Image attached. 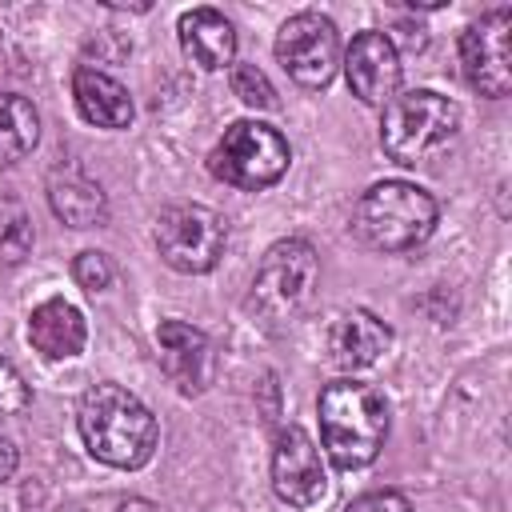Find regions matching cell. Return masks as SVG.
I'll use <instances>...</instances> for the list:
<instances>
[{
	"instance_id": "5bb4252c",
	"label": "cell",
	"mask_w": 512,
	"mask_h": 512,
	"mask_svg": "<svg viewBox=\"0 0 512 512\" xmlns=\"http://www.w3.org/2000/svg\"><path fill=\"white\" fill-rule=\"evenodd\" d=\"M176 36H180L184 56L192 64L208 68V72L232 64V56H236V28L216 8H192V12H184L180 24H176Z\"/></svg>"
},
{
	"instance_id": "d4e9b609",
	"label": "cell",
	"mask_w": 512,
	"mask_h": 512,
	"mask_svg": "<svg viewBox=\"0 0 512 512\" xmlns=\"http://www.w3.org/2000/svg\"><path fill=\"white\" fill-rule=\"evenodd\" d=\"M116 512H160V508H156L152 500H140V496H132V500H124Z\"/></svg>"
},
{
	"instance_id": "30bf717a",
	"label": "cell",
	"mask_w": 512,
	"mask_h": 512,
	"mask_svg": "<svg viewBox=\"0 0 512 512\" xmlns=\"http://www.w3.org/2000/svg\"><path fill=\"white\" fill-rule=\"evenodd\" d=\"M272 488L292 508H312L328 492V472L320 460V448L300 424H288L276 432L272 444Z\"/></svg>"
},
{
	"instance_id": "9c48e42d",
	"label": "cell",
	"mask_w": 512,
	"mask_h": 512,
	"mask_svg": "<svg viewBox=\"0 0 512 512\" xmlns=\"http://www.w3.org/2000/svg\"><path fill=\"white\" fill-rule=\"evenodd\" d=\"M460 68L464 80L500 100L512 88V8H492L460 32Z\"/></svg>"
},
{
	"instance_id": "44dd1931",
	"label": "cell",
	"mask_w": 512,
	"mask_h": 512,
	"mask_svg": "<svg viewBox=\"0 0 512 512\" xmlns=\"http://www.w3.org/2000/svg\"><path fill=\"white\" fill-rule=\"evenodd\" d=\"M28 404H32V388L24 384L20 368L0 356V420L4 416H20Z\"/></svg>"
},
{
	"instance_id": "3957f363",
	"label": "cell",
	"mask_w": 512,
	"mask_h": 512,
	"mask_svg": "<svg viewBox=\"0 0 512 512\" xmlns=\"http://www.w3.org/2000/svg\"><path fill=\"white\" fill-rule=\"evenodd\" d=\"M436 228V200L408 180L372 184L352 212V232L376 252H408Z\"/></svg>"
},
{
	"instance_id": "603a6c76",
	"label": "cell",
	"mask_w": 512,
	"mask_h": 512,
	"mask_svg": "<svg viewBox=\"0 0 512 512\" xmlns=\"http://www.w3.org/2000/svg\"><path fill=\"white\" fill-rule=\"evenodd\" d=\"M344 512H416L400 492H364Z\"/></svg>"
},
{
	"instance_id": "6da1fadb",
	"label": "cell",
	"mask_w": 512,
	"mask_h": 512,
	"mask_svg": "<svg viewBox=\"0 0 512 512\" xmlns=\"http://www.w3.org/2000/svg\"><path fill=\"white\" fill-rule=\"evenodd\" d=\"M80 440L108 468H140L152 460L160 428L156 416L120 384L104 380L80 396Z\"/></svg>"
},
{
	"instance_id": "7402d4cb",
	"label": "cell",
	"mask_w": 512,
	"mask_h": 512,
	"mask_svg": "<svg viewBox=\"0 0 512 512\" xmlns=\"http://www.w3.org/2000/svg\"><path fill=\"white\" fill-rule=\"evenodd\" d=\"M72 276H76V284L84 288V292H104L108 284H112V260L104 256V252H80L76 256V264H72Z\"/></svg>"
},
{
	"instance_id": "52a82bcc",
	"label": "cell",
	"mask_w": 512,
	"mask_h": 512,
	"mask_svg": "<svg viewBox=\"0 0 512 512\" xmlns=\"http://www.w3.org/2000/svg\"><path fill=\"white\" fill-rule=\"evenodd\" d=\"M160 260L184 276L212 272L228 244V220L208 204H168L156 220Z\"/></svg>"
},
{
	"instance_id": "ffe728a7",
	"label": "cell",
	"mask_w": 512,
	"mask_h": 512,
	"mask_svg": "<svg viewBox=\"0 0 512 512\" xmlns=\"http://www.w3.org/2000/svg\"><path fill=\"white\" fill-rule=\"evenodd\" d=\"M232 92L248 104V108H276V88L268 84V76L256 64H232Z\"/></svg>"
},
{
	"instance_id": "9a60e30c",
	"label": "cell",
	"mask_w": 512,
	"mask_h": 512,
	"mask_svg": "<svg viewBox=\"0 0 512 512\" xmlns=\"http://www.w3.org/2000/svg\"><path fill=\"white\" fill-rule=\"evenodd\" d=\"M72 96H76V108H80V116L88 120V124H96V128H128L132 124V96H128V88L116 80V76H108V72H100V68H88V64H80L76 72H72Z\"/></svg>"
},
{
	"instance_id": "277c9868",
	"label": "cell",
	"mask_w": 512,
	"mask_h": 512,
	"mask_svg": "<svg viewBox=\"0 0 512 512\" xmlns=\"http://www.w3.org/2000/svg\"><path fill=\"white\" fill-rule=\"evenodd\" d=\"M460 132V108L432 92L412 88L404 96H392L380 120V144L396 164H424L440 148H448Z\"/></svg>"
},
{
	"instance_id": "ac0fdd59",
	"label": "cell",
	"mask_w": 512,
	"mask_h": 512,
	"mask_svg": "<svg viewBox=\"0 0 512 512\" xmlns=\"http://www.w3.org/2000/svg\"><path fill=\"white\" fill-rule=\"evenodd\" d=\"M40 140V116L32 100L16 92H0V172L20 164Z\"/></svg>"
},
{
	"instance_id": "8fae6325",
	"label": "cell",
	"mask_w": 512,
	"mask_h": 512,
	"mask_svg": "<svg viewBox=\"0 0 512 512\" xmlns=\"http://www.w3.org/2000/svg\"><path fill=\"white\" fill-rule=\"evenodd\" d=\"M344 76L360 104L388 108L400 88V52H396L392 36L376 32V28L360 32L344 52Z\"/></svg>"
},
{
	"instance_id": "d6986e66",
	"label": "cell",
	"mask_w": 512,
	"mask_h": 512,
	"mask_svg": "<svg viewBox=\"0 0 512 512\" xmlns=\"http://www.w3.org/2000/svg\"><path fill=\"white\" fill-rule=\"evenodd\" d=\"M32 252V220L16 196H0V264L16 268Z\"/></svg>"
},
{
	"instance_id": "cb8c5ba5",
	"label": "cell",
	"mask_w": 512,
	"mask_h": 512,
	"mask_svg": "<svg viewBox=\"0 0 512 512\" xmlns=\"http://www.w3.org/2000/svg\"><path fill=\"white\" fill-rule=\"evenodd\" d=\"M16 460H20V456H16V444L0 436V484H4V480H12V472H16Z\"/></svg>"
},
{
	"instance_id": "5b68a950",
	"label": "cell",
	"mask_w": 512,
	"mask_h": 512,
	"mask_svg": "<svg viewBox=\"0 0 512 512\" xmlns=\"http://www.w3.org/2000/svg\"><path fill=\"white\" fill-rule=\"evenodd\" d=\"M288 160H292V148L272 124L236 120L212 148L208 168L216 180L240 192H260V188H272L288 172Z\"/></svg>"
},
{
	"instance_id": "ba28073f",
	"label": "cell",
	"mask_w": 512,
	"mask_h": 512,
	"mask_svg": "<svg viewBox=\"0 0 512 512\" xmlns=\"http://www.w3.org/2000/svg\"><path fill=\"white\" fill-rule=\"evenodd\" d=\"M276 60L300 88H328L340 64V32L320 12H296L276 32Z\"/></svg>"
},
{
	"instance_id": "8992f818",
	"label": "cell",
	"mask_w": 512,
	"mask_h": 512,
	"mask_svg": "<svg viewBox=\"0 0 512 512\" xmlns=\"http://www.w3.org/2000/svg\"><path fill=\"white\" fill-rule=\"evenodd\" d=\"M316 276H320V260H316V248L308 240H296V236L276 240L252 276L248 304L264 320H292L312 300Z\"/></svg>"
},
{
	"instance_id": "e0dca14e",
	"label": "cell",
	"mask_w": 512,
	"mask_h": 512,
	"mask_svg": "<svg viewBox=\"0 0 512 512\" xmlns=\"http://www.w3.org/2000/svg\"><path fill=\"white\" fill-rule=\"evenodd\" d=\"M48 204L72 228H92L104 220V188L84 168H56L48 176Z\"/></svg>"
},
{
	"instance_id": "4fadbf2b",
	"label": "cell",
	"mask_w": 512,
	"mask_h": 512,
	"mask_svg": "<svg viewBox=\"0 0 512 512\" xmlns=\"http://www.w3.org/2000/svg\"><path fill=\"white\" fill-rule=\"evenodd\" d=\"M28 340L48 360L80 356L84 352V340H88L84 312L76 304H68L64 296H52V300H44V304L32 308V316H28Z\"/></svg>"
},
{
	"instance_id": "2e32d148",
	"label": "cell",
	"mask_w": 512,
	"mask_h": 512,
	"mask_svg": "<svg viewBox=\"0 0 512 512\" xmlns=\"http://www.w3.org/2000/svg\"><path fill=\"white\" fill-rule=\"evenodd\" d=\"M388 344H392V328H388L384 320H376L372 312H364V308L344 312V316L332 324V332H328V352H332V360H336L340 368H352V372L376 364V360L388 352Z\"/></svg>"
},
{
	"instance_id": "7c38bea8",
	"label": "cell",
	"mask_w": 512,
	"mask_h": 512,
	"mask_svg": "<svg viewBox=\"0 0 512 512\" xmlns=\"http://www.w3.org/2000/svg\"><path fill=\"white\" fill-rule=\"evenodd\" d=\"M156 344H160V364L168 372V380L184 392V396H200L212 376H216V352L212 340L184 324V320H164L156 328Z\"/></svg>"
},
{
	"instance_id": "7a4b0ae2",
	"label": "cell",
	"mask_w": 512,
	"mask_h": 512,
	"mask_svg": "<svg viewBox=\"0 0 512 512\" xmlns=\"http://www.w3.org/2000/svg\"><path fill=\"white\" fill-rule=\"evenodd\" d=\"M320 440L336 468L352 472L380 456L388 440V404L372 384L360 380H332L320 400Z\"/></svg>"
}]
</instances>
